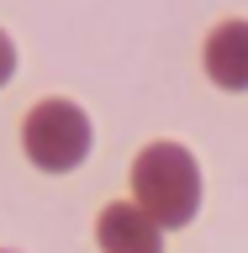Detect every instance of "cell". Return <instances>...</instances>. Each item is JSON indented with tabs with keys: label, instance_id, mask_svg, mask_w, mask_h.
Returning a JSON list of instances; mask_svg holds the SVG:
<instances>
[{
	"label": "cell",
	"instance_id": "6da1fadb",
	"mask_svg": "<svg viewBox=\"0 0 248 253\" xmlns=\"http://www.w3.org/2000/svg\"><path fill=\"white\" fill-rule=\"evenodd\" d=\"M132 195L153 221L164 227H180L196 211V195H201V174H196V158L180 148V142H153L143 148L138 164H132Z\"/></svg>",
	"mask_w": 248,
	"mask_h": 253
},
{
	"label": "cell",
	"instance_id": "7a4b0ae2",
	"mask_svg": "<svg viewBox=\"0 0 248 253\" xmlns=\"http://www.w3.org/2000/svg\"><path fill=\"white\" fill-rule=\"evenodd\" d=\"M21 142H27V153L37 158V169H69V164H79L85 148H90V122H85V111L69 106V100H43V106L27 111Z\"/></svg>",
	"mask_w": 248,
	"mask_h": 253
},
{
	"label": "cell",
	"instance_id": "3957f363",
	"mask_svg": "<svg viewBox=\"0 0 248 253\" xmlns=\"http://www.w3.org/2000/svg\"><path fill=\"white\" fill-rule=\"evenodd\" d=\"M95 237H100L106 253H158V221L148 216L143 206H127V201L100 211Z\"/></svg>",
	"mask_w": 248,
	"mask_h": 253
},
{
	"label": "cell",
	"instance_id": "277c9868",
	"mask_svg": "<svg viewBox=\"0 0 248 253\" xmlns=\"http://www.w3.org/2000/svg\"><path fill=\"white\" fill-rule=\"evenodd\" d=\"M206 74L222 90H248V21H222L206 37Z\"/></svg>",
	"mask_w": 248,
	"mask_h": 253
},
{
	"label": "cell",
	"instance_id": "5b68a950",
	"mask_svg": "<svg viewBox=\"0 0 248 253\" xmlns=\"http://www.w3.org/2000/svg\"><path fill=\"white\" fill-rule=\"evenodd\" d=\"M11 63H16V53H11V42H5V32H0V84L11 79Z\"/></svg>",
	"mask_w": 248,
	"mask_h": 253
}]
</instances>
